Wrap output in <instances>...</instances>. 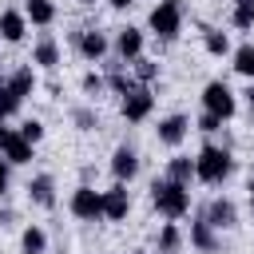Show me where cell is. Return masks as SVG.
Wrapping results in <instances>:
<instances>
[{
	"label": "cell",
	"mask_w": 254,
	"mask_h": 254,
	"mask_svg": "<svg viewBox=\"0 0 254 254\" xmlns=\"http://www.w3.org/2000/svg\"><path fill=\"white\" fill-rule=\"evenodd\" d=\"M230 67L238 71V75H246V79H254V44H242V48H234L230 52Z\"/></svg>",
	"instance_id": "obj_22"
},
{
	"label": "cell",
	"mask_w": 254,
	"mask_h": 254,
	"mask_svg": "<svg viewBox=\"0 0 254 254\" xmlns=\"http://www.w3.org/2000/svg\"><path fill=\"white\" fill-rule=\"evenodd\" d=\"M187 131H190V119H187V115H167V119H159V127H155V135H159L163 147H179V143L187 139Z\"/></svg>",
	"instance_id": "obj_11"
},
{
	"label": "cell",
	"mask_w": 254,
	"mask_h": 254,
	"mask_svg": "<svg viewBox=\"0 0 254 254\" xmlns=\"http://www.w3.org/2000/svg\"><path fill=\"white\" fill-rule=\"evenodd\" d=\"M202 111H210V115H218V119H230V115L238 111V99H234V91H230L222 79H210V83L202 87Z\"/></svg>",
	"instance_id": "obj_5"
},
{
	"label": "cell",
	"mask_w": 254,
	"mask_h": 254,
	"mask_svg": "<svg viewBox=\"0 0 254 254\" xmlns=\"http://www.w3.org/2000/svg\"><path fill=\"white\" fill-rule=\"evenodd\" d=\"M131 64H135V75H139L143 83H151V79L159 75V64H155V60H147V56H139V60H131Z\"/></svg>",
	"instance_id": "obj_26"
},
{
	"label": "cell",
	"mask_w": 254,
	"mask_h": 254,
	"mask_svg": "<svg viewBox=\"0 0 254 254\" xmlns=\"http://www.w3.org/2000/svg\"><path fill=\"white\" fill-rule=\"evenodd\" d=\"M24 16H28L32 24L48 28V24L56 20V4H52V0H24Z\"/></svg>",
	"instance_id": "obj_19"
},
{
	"label": "cell",
	"mask_w": 254,
	"mask_h": 254,
	"mask_svg": "<svg viewBox=\"0 0 254 254\" xmlns=\"http://www.w3.org/2000/svg\"><path fill=\"white\" fill-rule=\"evenodd\" d=\"M20 135H24V139L36 147V143L44 139V123H40V119H28V123H20Z\"/></svg>",
	"instance_id": "obj_28"
},
{
	"label": "cell",
	"mask_w": 254,
	"mask_h": 254,
	"mask_svg": "<svg viewBox=\"0 0 254 254\" xmlns=\"http://www.w3.org/2000/svg\"><path fill=\"white\" fill-rule=\"evenodd\" d=\"M115 56H119L123 64L139 60V56H143V32H139V28H131V24H127V28H119V32H115Z\"/></svg>",
	"instance_id": "obj_10"
},
{
	"label": "cell",
	"mask_w": 254,
	"mask_h": 254,
	"mask_svg": "<svg viewBox=\"0 0 254 254\" xmlns=\"http://www.w3.org/2000/svg\"><path fill=\"white\" fill-rule=\"evenodd\" d=\"M190 242H194L198 250H206V254H214V250H218V238H214V226H210V222H206L202 214H198V218L190 222Z\"/></svg>",
	"instance_id": "obj_17"
},
{
	"label": "cell",
	"mask_w": 254,
	"mask_h": 254,
	"mask_svg": "<svg viewBox=\"0 0 254 254\" xmlns=\"http://www.w3.org/2000/svg\"><path fill=\"white\" fill-rule=\"evenodd\" d=\"M75 48H79V56H83V60H103L111 44H107V36H103V32L83 28V32H75Z\"/></svg>",
	"instance_id": "obj_13"
},
{
	"label": "cell",
	"mask_w": 254,
	"mask_h": 254,
	"mask_svg": "<svg viewBox=\"0 0 254 254\" xmlns=\"http://www.w3.org/2000/svg\"><path fill=\"white\" fill-rule=\"evenodd\" d=\"M0 155L12 163V167H20V163H32V143L16 131V127H4V119H0Z\"/></svg>",
	"instance_id": "obj_8"
},
{
	"label": "cell",
	"mask_w": 254,
	"mask_h": 254,
	"mask_svg": "<svg viewBox=\"0 0 254 254\" xmlns=\"http://www.w3.org/2000/svg\"><path fill=\"white\" fill-rule=\"evenodd\" d=\"M179 246H183V234H179L175 222H167V226L159 230V254H175Z\"/></svg>",
	"instance_id": "obj_25"
},
{
	"label": "cell",
	"mask_w": 254,
	"mask_h": 254,
	"mask_svg": "<svg viewBox=\"0 0 254 254\" xmlns=\"http://www.w3.org/2000/svg\"><path fill=\"white\" fill-rule=\"evenodd\" d=\"M99 87H103V79H99L95 71H87V75H83V91H99Z\"/></svg>",
	"instance_id": "obj_30"
},
{
	"label": "cell",
	"mask_w": 254,
	"mask_h": 254,
	"mask_svg": "<svg viewBox=\"0 0 254 254\" xmlns=\"http://www.w3.org/2000/svg\"><path fill=\"white\" fill-rule=\"evenodd\" d=\"M32 64H40V67H56V64H60V44H56L52 36H40V44L32 48Z\"/></svg>",
	"instance_id": "obj_18"
},
{
	"label": "cell",
	"mask_w": 254,
	"mask_h": 254,
	"mask_svg": "<svg viewBox=\"0 0 254 254\" xmlns=\"http://www.w3.org/2000/svg\"><path fill=\"white\" fill-rule=\"evenodd\" d=\"M147 24H151V32H155L159 40H175L179 28H183V4H179V0H159V4L151 8Z\"/></svg>",
	"instance_id": "obj_4"
},
{
	"label": "cell",
	"mask_w": 254,
	"mask_h": 254,
	"mask_svg": "<svg viewBox=\"0 0 254 254\" xmlns=\"http://www.w3.org/2000/svg\"><path fill=\"white\" fill-rule=\"evenodd\" d=\"M151 202H155V210H159L163 218H183V214L190 210V190H187V183L159 179V183L151 187Z\"/></svg>",
	"instance_id": "obj_2"
},
{
	"label": "cell",
	"mask_w": 254,
	"mask_h": 254,
	"mask_svg": "<svg viewBox=\"0 0 254 254\" xmlns=\"http://www.w3.org/2000/svg\"><path fill=\"white\" fill-rule=\"evenodd\" d=\"M230 171H234V159H230V151L218 147V143H206V147L198 151V159H194V179H202V183H210V187L226 183Z\"/></svg>",
	"instance_id": "obj_1"
},
{
	"label": "cell",
	"mask_w": 254,
	"mask_h": 254,
	"mask_svg": "<svg viewBox=\"0 0 254 254\" xmlns=\"http://www.w3.org/2000/svg\"><path fill=\"white\" fill-rule=\"evenodd\" d=\"M8 167H12V163H8L4 155H0V194L8 190V179H12V175H8Z\"/></svg>",
	"instance_id": "obj_31"
},
{
	"label": "cell",
	"mask_w": 254,
	"mask_h": 254,
	"mask_svg": "<svg viewBox=\"0 0 254 254\" xmlns=\"http://www.w3.org/2000/svg\"><path fill=\"white\" fill-rule=\"evenodd\" d=\"M75 123H83V127H91L95 119H91V111H75Z\"/></svg>",
	"instance_id": "obj_32"
},
{
	"label": "cell",
	"mask_w": 254,
	"mask_h": 254,
	"mask_svg": "<svg viewBox=\"0 0 254 254\" xmlns=\"http://www.w3.org/2000/svg\"><path fill=\"white\" fill-rule=\"evenodd\" d=\"M107 4H111V8H131L135 0H107Z\"/></svg>",
	"instance_id": "obj_33"
},
{
	"label": "cell",
	"mask_w": 254,
	"mask_h": 254,
	"mask_svg": "<svg viewBox=\"0 0 254 254\" xmlns=\"http://www.w3.org/2000/svg\"><path fill=\"white\" fill-rule=\"evenodd\" d=\"M167 179H175V183H187V187H190V179H194V159L175 155V159L167 163Z\"/></svg>",
	"instance_id": "obj_20"
},
{
	"label": "cell",
	"mask_w": 254,
	"mask_h": 254,
	"mask_svg": "<svg viewBox=\"0 0 254 254\" xmlns=\"http://www.w3.org/2000/svg\"><path fill=\"white\" fill-rule=\"evenodd\" d=\"M111 175H115L119 183H131V179L139 175V155H135L131 147H115V155H111Z\"/></svg>",
	"instance_id": "obj_14"
},
{
	"label": "cell",
	"mask_w": 254,
	"mask_h": 254,
	"mask_svg": "<svg viewBox=\"0 0 254 254\" xmlns=\"http://www.w3.org/2000/svg\"><path fill=\"white\" fill-rule=\"evenodd\" d=\"M24 32H28V16H24V12H16V8L0 12V40L20 44V40H24Z\"/></svg>",
	"instance_id": "obj_15"
},
{
	"label": "cell",
	"mask_w": 254,
	"mask_h": 254,
	"mask_svg": "<svg viewBox=\"0 0 254 254\" xmlns=\"http://www.w3.org/2000/svg\"><path fill=\"white\" fill-rule=\"evenodd\" d=\"M32 87H36V71H32V67L12 71V75L0 83V119H12V115L20 111V103L32 95Z\"/></svg>",
	"instance_id": "obj_3"
},
{
	"label": "cell",
	"mask_w": 254,
	"mask_h": 254,
	"mask_svg": "<svg viewBox=\"0 0 254 254\" xmlns=\"http://www.w3.org/2000/svg\"><path fill=\"white\" fill-rule=\"evenodd\" d=\"M202 218H206L214 230H230V226H238V206H234L230 198H214V202L202 210Z\"/></svg>",
	"instance_id": "obj_12"
},
{
	"label": "cell",
	"mask_w": 254,
	"mask_h": 254,
	"mask_svg": "<svg viewBox=\"0 0 254 254\" xmlns=\"http://www.w3.org/2000/svg\"><path fill=\"white\" fill-rule=\"evenodd\" d=\"M230 24H234L238 32H250V28H254V0H234Z\"/></svg>",
	"instance_id": "obj_23"
},
{
	"label": "cell",
	"mask_w": 254,
	"mask_h": 254,
	"mask_svg": "<svg viewBox=\"0 0 254 254\" xmlns=\"http://www.w3.org/2000/svg\"><path fill=\"white\" fill-rule=\"evenodd\" d=\"M107 83H111V87H115V91H119V95H127V91H131V87H139V83H135V79H131V75H123V71H119V67H115V71H111V75H107Z\"/></svg>",
	"instance_id": "obj_27"
},
{
	"label": "cell",
	"mask_w": 254,
	"mask_h": 254,
	"mask_svg": "<svg viewBox=\"0 0 254 254\" xmlns=\"http://www.w3.org/2000/svg\"><path fill=\"white\" fill-rule=\"evenodd\" d=\"M202 48H206L210 56H226V52H230V36L218 32V28H206V32H202Z\"/></svg>",
	"instance_id": "obj_24"
},
{
	"label": "cell",
	"mask_w": 254,
	"mask_h": 254,
	"mask_svg": "<svg viewBox=\"0 0 254 254\" xmlns=\"http://www.w3.org/2000/svg\"><path fill=\"white\" fill-rule=\"evenodd\" d=\"M28 198L36 206H56V183H52V175H36L28 183Z\"/></svg>",
	"instance_id": "obj_16"
},
{
	"label": "cell",
	"mask_w": 254,
	"mask_h": 254,
	"mask_svg": "<svg viewBox=\"0 0 254 254\" xmlns=\"http://www.w3.org/2000/svg\"><path fill=\"white\" fill-rule=\"evenodd\" d=\"M246 194H250V210H254V179H250V187H246Z\"/></svg>",
	"instance_id": "obj_35"
},
{
	"label": "cell",
	"mask_w": 254,
	"mask_h": 254,
	"mask_svg": "<svg viewBox=\"0 0 254 254\" xmlns=\"http://www.w3.org/2000/svg\"><path fill=\"white\" fill-rule=\"evenodd\" d=\"M0 83H4V71H0Z\"/></svg>",
	"instance_id": "obj_37"
},
{
	"label": "cell",
	"mask_w": 254,
	"mask_h": 254,
	"mask_svg": "<svg viewBox=\"0 0 254 254\" xmlns=\"http://www.w3.org/2000/svg\"><path fill=\"white\" fill-rule=\"evenodd\" d=\"M151 107H155V95H151V87H147V83L131 87V91L123 95V103H119V111H123V119H127V123H143V119L151 115Z\"/></svg>",
	"instance_id": "obj_7"
},
{
	"label": "cell",
	"mask_w": 254,
	"mask_h": 254,
	"mask_svg": "<svg viewBox=\"0 0 254 254\" xmlns=\"http://www.w3.org/2000/svg\"><path fill=\"white\" fill-rule=\"evenodd\" d=\"M127 210H131L127 183H119V179H115V187H111V190H103V218L119 222V218H127Z\"/></svg>",
	"instance_id": "obj_9"
},
{
	"label": "cell",
	"mask_w": 254,
	"mask_h": 254,
	"mask_svg": "<svg viewBox=\"0 0 254 254\" xmlns=\"http://www.w3.org/2000/svg\"><path fill=\"white\" fill-rule=\"evenodd\" d=\"M246 107H250V115H254V87L246 91Z\"/></svg>",
	"instance_id": "obj_34"
},
{
	"label": "cell",
	"mask_w": 254,
	"mask_h": 254,
	"mask_svg": "<svg viewBox=\"0 0 254 254\" xmlns=\"http://www.w3.org/2000/svg\"><path fill=\"white\" fill-rule=\"evenodd\" d=\"M79 4H95V0H79Z\"/></svg>",
	"instance_id": "obj_36"
},
{
	"label": "cell",
	"mask_w": 254,
	"mask_h": 254,
	"mask_svg": "<svg viewBox=\"0 0 254 254\" xmlns=\"http://www.w3.org/2000/svg\"><path fill=\"white\" fill-rule=\"evenodd\" d=\"M135 254H143V250H135Z\"/></svg>",
	"instance_id": "obj_38"
},
{
	"label": "cell",
	"mask_w": 254,
	"mask_h": 254,
	"mask_svg": "<svg viewBox=\"0 0 254 254\" xmlns=\"http://www.w3.org/2000/svg\"><path fill=\"white\" fill-rule=\"evenodd\" d=\"M20 250H24V254H44V250H48V234H44L40 226H24V234H20Z\"/></svg>",
	"instance_id": "obj_21"
},
{
	"label": "cell",
	"mask_w": 254,
	"mask_h": 254,
	"mask_svg": "<svg viewBox=\"0 0 254 254\" xmlns=\"http://www.w3.org/2000/svg\"><path fill=\"white\" fill-rule=\"evenodd\" d=\"M71 214L75 218H83V222H95V218H103V190H95V187H75L71 190Z\"/></svg>",
	"instance_id": "obj_6"
},
{
	"label": "cell",
	"mask_w": 254,
	"mask_h": 254,
	"mask_svg": "<svg viewBox=\"0 0 254 254\" xmlns=\"http://www.w3.org/2000/svg\"><path fill=\"white\" fill-rule=\"evenodd\" d=\"M218 127H222V119H218V115H210V111H202V115H198V131H206V135H210V131H218Z\"/></svg>",
	"instance_id": "obj_29"
}]
</instances>
